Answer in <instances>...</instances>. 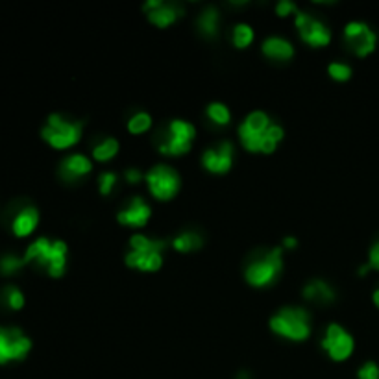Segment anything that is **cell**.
Wrapping results in <instances>:
<instances>
[{
	"label": "cell",
	"mask_w": 379,
	"mask_h": 379,
	"mask_svg": "<svg viewBox=\"0 0 379 379\" xmlns=\"http://www.w3.org/2000/svg\"><path fill=\"white\" fill-rule=\"evenodd\" d=\"M239 139L248 152L272 154L281 139L283 128L270 120L264 111H252L239 126Z\"/></svg>",
	"instance_id": "obj_1"
},
{
	"label": "cell",
	"mask_w": 379,
	"mask_h": 379,
	"mask_svg": "<svg viewBox=\"0 0 379 379\" xmlns=\"http://www.w3.org/2000/svg\"><path fill=\"white\" fill-rule=\"evenodd\" d=\"M67 255L69 248L63 240H50L49 237H37L26 248L23 259L26 264H35L45 269L50 278H61L67 269Z\"/></svg>",
	"instance_id": "obj_2"
},
{
	"label": "cell",
	"mask_w": 379,
	"mask_h": 379,
	"mask_svg": "<svg viewBox=\"0 0 379 379\" xmlns=\"http://www.w3.org/2000/svg\"><path fill=\"white\" fill-rule=\"evenodd\" d=\"M167 243L161 239H150L146 235H131L130 250L126 254V264L143 272H155L163 266V252Z\"/></svg>",
	"instance_id": "obj_3"
},
{
	"label": "cell",
	"mask_w": 379,
	"mask_h": 379,
	"mask_svg": "<svg viewBox=\"0 0 379 379\" xmlns=\"http://www.w3.org/2000/svg\"><path fill=\"white\" fill-rule=\"evenodd\" d=\"M82 131H84V122L69 120L60 113H52L41 130V137L52 148L67 150L70 146L78 145V141L82 139Z\"/></svg>",
	"instance_id": "obj_4"
},
{
	"label": "cell",
	"mask_w": 379,
	"mask_h": 379,
	"mask_svg": "<svg viewBox=\"0 0 379 379\" xmlns=\"http://www.w3.org/2000/svg\"><path fill=\"white\" fill-rule=\"evenodd\" d=\"M270 330L290 340H305L311 335V316L304 307H281L270 319Z\"/></svg>",
	"instance_id": "obj_5"
},
{
	"label": "cell",
	"mask_w": 379,
	"mask_h": 379,
	"mask_svg": "<svg viewBox=\"0 0 379 379\" xmlns=\"http://www.w3.org/2000/svg\"><path fill=\"white\" fill-rule=\"evenodd\" d=\"M283 269V250L272 248L255 255L245 270V278L252 287H266L274 283Z\"/></svg>",
	"instance_id": "obj_6"
},
{
	"label": "cell",
	"mask_w": 379,
	"mask_h": 379,
	"mask_svg": "<svg viewBox=\"0 0 379 379\" xmlns=\"http://www.w3.org/2000/svg\"><path fill=\"white\" fill-rule=\"evenodd\" d=\"M196 137V128L184 119L170 120L165 131L161 134V141L158 145L163 155H184L193 146Z\"/></svg>",
	"instance_id": "obj_7"
},
{
	"label": "cell",
	"mask_w": 379,
	"mask_h": 379,
	"mask_svg": "<svg viewBox=\"0 0 379 379\" xmlns=\"http://www.w3.org/2000/svg\"><path fill=\"white\" fill-rule=\"evenodd\" d=\"M32 339L15 326H0V364L17 363L30 354Z\"/></svg>",
	"instance_id": "obj_8"
},
{
	"label": "cell",
	"mask_w": 379,
	"mask_h": 379,
	"mask_svg": "<svg viewBox=\"0 0 379 379\" xmlns=\"http://www.w3.org/2000/svg\"><path fill=\"white\" fill-rule=\"evenodd\" d=\"M145 178L152 196L158 200H163V202L174 198V196L178 195V191H180V174L170 165H165V163L152 167V169L146 172Z\"/></svg>",
	"instance_id": "obj_9"
},
{
	"label": "cell",
	"mask_w": 379,
	"mask_h": 379,
	"mask_svg": "<svg viewBox=\"0 0 379 379\" xmlns=\"http://www.w3.org/2000/svg\"><path fill=\"white\" fill-rule=\"evenodd\" d=\"M345 39L355 56L364 58L370 52H374L375 43H378V35L363 20H352L345 28Z\"/></svg>",
	"instance_id": "obj_10"
},
{
	"label": "cell",
	"mask_w": 379,
	"mask_h": 379,
	"mask_svg": "<svg viewBox=\"0 0 379 379\" xmlns=\"http://www.w3.org/2000/svg\"><path fill=\"white\" fill-rule=\"evenodd\" d=\"M295 25L300 32V37H302L307 45L311 46L330 45L331 30L322 23V20L316 19V17L311 15V13L298 11L295 17Z\"/></svg>",
	"instance_id": "obj_11"
},
{
	"label": "cell",
	"mask_w": 379,
	"mask_h": 379,
	"mask_svg": "<svg viewBox=\"0 0 379 379\" xmlns=\"http://www.w3.org/2000/svg\"><path fill=\"white\" fill-rule=\"evenodd\" d=\"M322 346L333 361H346L354 354L355 340L340 324H330L326 330Z\"/></svg>",
	"instance_id": "obj_12"
},
{
	"label": "cell",
	"mask_w": 379,
	"mask_h": 379,
	"mask_svg": "<svg viewBox=\"0 0 379 379\" xmlns=\"http://www.w3.org/2000/svg\"><path fill=\"white\" fill-rule=\"evenodd\" d=\"M37 226H39V210L35 205L25 204L13 210V214L10 219V230L15 237H19V239L30 237Z\"/></svg>",
	"instance_id": "obj_13"
},
{
	"label": "cell",
	"mask_w": 379,
	"mask_h": 379,
	"mask_svg": "<svg viewBox=\"0 0 379 379\" xmlns=\"http://www.w3.org/2000/svg\"><path fill=\"white\" fill-rule=\"evenodd\" d=\"M202 163L213 174H224L233 165V145L230 141H222L219 146L205 150L202 154Z\"/></svg>",
	"instance_id": "obj_14"
},
{
	"label": "cell",
	"mask_w": 379,
	"mask_h": 379,
	"mask_svg": "<svg viewBox=\"0 0 379 379\" xmlns=\"http://www.w3.org/2000/svg\"><path fill=\"white\" fill-rule=\"evenodd\" d=\"M150 217H152V207L141 196L131 198L130 204L117 213V220L128 228H143L148 224Z\"/></svg>",
	"instance_id": "obj_15"
},
{
	"label": "cell",
	"mask_w": 379,
	"mask_h": 379,
	"mask_svg": "<svg viewBox=\"0 0 379 379\" xmlns=\"http://www.w3.org/2000/svg\"><path fill=\"white\" fill-rule=\"evenodd\" d=\"M93 169V163L87 155L84 154H70L60 163V178L65 181H76L87 176Z\"/></svg>",
	"instance_id": "obj_16"
},
{
	"label": "cell",
	"mask_w": 379,
	"mask_h": 379,
	"mask_svg": "<svg viewBox=\"0 0 379 379\" xmlns=\"http://www.w3.org/2000/svg\"><path fill=\"white\" fill-rule=\"evenodd\" d=\"M146 15H148V20L152 25L160 26V28H167V26H170L184 15V8L178 2H170V4L161 2L158 8L146 11Z\"/></svg>",
	"instance_id": "obj_17"
},
{
	"label": "cell",
	"mask_w": 379,
	"mask_h": 379,
	"mask_svg": "<svg viewBox=\"0 0 379 379\" xmlns=\"http://www.w3.org/2000/svg\"><path fill=\"white\" fill-rule=\"evenodd\" d=\"M261 50L266 58H272V60H290L295 56V46L290 45V41H287L285 37L280 35H270L263 41Z\"/></svg>",
	"instance_id": "obj_18"
},
{
	"label": "cell",
	"mask_w": 379,
	"mask_h": 379,
	"mask_svg": "<svg viewBox=\"0 0 379 379\" xmlns=\"http://www.w3.org/2000/svg\"><path fill=\"white\" fill-rule=\"evenodd\" d=\"M304 298L313 302V304L326 305L335 300V290L328 281L313 280L304 287Z\"/></svg>",
	"instance_id": "obj_19"
},
{
	"label": "cell",
	"mask_w": 379,
	"mask_h": 379,
	"mask_svg": "<svg viewBox=\"0 0 379 379\" xmlns=\"http://www.w3.org/2000/svg\"><path fill=\"white\" fill-rule=\"evenodd\" d=\"M25 293L17 285H4L0 289V305L10 311H20L25 307Z\"/></svg>",
	"instance_id": "obj_20"
},
{
	"label": "cell",
	"mask_w": 379,
	"mask_h": 379,
	"mask_svg": "<svg viewBox=\"0 0 379 379\" xmlns=\"http://www.w3.org/2000/svg\"><path fill=\"white\" fill-rule=\"evenodd\" d=\"M219 11L214 6H207L202 13H200L198 20H196V26H198L200 34L205 35V37H214L217 32H219Z\"/></svg>",
	"instance_id": "obj_21"
},
{
	"label": "cell",
	"mask_w": 379,
	"mask_h": 379,
	"mask_svg": "<svg viewBox=\"0 0 379 379\" xmlns=\"http://www.w3.org/2000/svg\"><path fill=\"white\" fill-rule=\"evenodd\" d=\"M202 245H204V239H202V235L195 230L181 231V233L176 235V239L172 240V246H174L178 252H181V254L200 250L202 248Z\"/></svg>",
	"instance_id": "obj_22"
},
{
	"label": "cell",
	"mask_w": 379,
	"mask_h": 379,
	"mask_svg": "<svg viewBox=\"0 0 379 379\" xmlns=\"http://www.w3.org/2000/svg\"><path fill=\"white\" fill-rule=\"evenodd\" d=\"M119 154V141L113 139V137H105L95 145L93 148V158L100 163H104V161H111L115 155Z\"/></svg>",
	"instance_id": "obj_23"
},
{
	"label": "cell",
	"mask_w": 379,
	"mask_h": 379,
	"mask_svg": "<svg viewBox=\"0 0 379 379\" xmlns=\"http://www.w3.org/2000/svg\"><path fill=\"white\" fill-rule=\"evenodd\" d=\"M205 113H207V117H210V120L213 122V124H217V126L230 124L231 111H230V108H228L226 104H222V102H211V104L207 105Z\"/></svg>",
	"instance_id": "obj_24"
},
{
	"label": "cell",
	"mask_w": 379,
	"mask_h": 379,
	"mask_svg": "<svg viewBox=\"0 0 379 379\" xmlns=\"http://www.w3.org/2000/svg\"><path fill=\"white\" fill-rule=\"evenodd\" d=\"M26 263L23 257L15 254H4L0 255V276H15L19 274L20 270L25 269Z\"/></svg>",
	"instance_id": "obj_25"
},
{
	"label": "cell",
	"mask_w": 379,
	"mask_h": 379,
	"mask_svg": "<svg viewBox=\"0 0 379 379\" xmlns=\"http://www.w3.org/2000/svg\"><path fill=\"white\" fill-rule=\"evenodd\" d=\"M152 128V117L146 111H139L128 119V131L134 135H141Z\"/></svg>",
	"instance_id": "obj_26"
},
{
	"label": "cell",
	"mask_w": 379,
	"mask_h": 379,
	"mask_svg": "<svg viewBox=\"0 0 379 379\" xmlns=\"http://www.w3.org/2000/svg\"><path fill=\"white\" fill-rule=\"evenodd\" d=\"M254 43V28L246 23H239L233 28V45L237 49H246Z\"/></svg>",
	"instance_id": "obj_27"
},
{
	"label": "cell",
	"mask_w": 379,
	"mask_h": 379,
	"mask_svg": "<svg viewBox=\"0 0 379 379\" xmlns=\"http://www.w3.org/2000/svg\"><path fill=\"white\" fill-rule=\"evenodd\" d=\"M328 75L337 82H346L352 78V67L345 61H333L328 65Z\"/></svg>",
	"instance_id": "obj_28"
},
{
	"label": "cell",
	"mask_w": 379,
	"mask_h": 379,
	"mask_svg": "<svg viewBox=\"0 0 379 379\" xmlns=\"http://www.w3.org/2000/svg\"><path fill=\"white\" fill-rule=\"evenodd\" d=\"M117 181H119V178H117L115 172H102V174L98 176V191L100 195H111L113 193V189H115Z\"/></svg>",
	"instance_id": "obj_29"
},
{
	"label": "cell",
	"mask_w": 379,
	"mask_h": 379,
	"mask_svg": "<svg viewBox=\"0 0 379 379\" xmlns=\"http://www.w3.org/2000/svg\"><path fill=\"white\" fill-rule=\"evenodd\" d=\"M357 378L359 379H379V364L374 361H366V363L357 370Z\"/></svg>",
	"instance_id": "obj_30"
},
{
	"label": "cell",
	"mask_w": 379,
	"mask_h": 379,
	"mask_svg": "<svg viewBox=\"0 0 379 379\" xmlns=\"http://www.w3.org/2000/svg\"><path fill=\"white\" fill-rule=\"evenodd\" d=\"M293 11L296 13L298 10H296V4H293L290 0H280V2H278V6H276V13H278L280 17L290 15Z\"/></svg>",
	"instance_id": "obj_31"
},
{
	"label": "cell",
	"mask_w": 379,
	"mask_h": 379,
	"mask_svg": "<svg viewBox=\"0 0 379 379\" xmlns=\"http://www.w3.org/2000/svg\"><path fill=\"white\" fill-rule=\"evenodd\" d=\"M368 266L370 269L379 270V239L375 240L368 252Z\"/></svg>",
	"instance_id": "obj_32"
},
{
	"label": "cell",
	"mask_w": 379,
	"mask_h": 379,
	"mask_svg": "<svg viewBox=\"0 0 379 379\" xmlns=\"http://www.w3.org/2000/svg\"><path fill=\"white\" fill-rule=\"evenodd\" d=\"M124 178H126V181H128V184H131V185H135V184H139L141 180H143V178H145V176H143V172H141V170H137V169H128L124 172Z\"/></svg>",
	"instance_id": "obj_33"
},
{
	"label": "cell",
	"mask_w": 379,
	"mask_h": 379,
	"mask_svg": "<svg viewBox=\"0 0 379 379\" xmlns=\"http://www.w3.org/2000/svg\"><path fill=\"white\" fill-rule=\"evenodd\" d=\"M296 245H298V240H296L295 237H285V239H283L285 248H295Z\"/></svg>",
	"instance_id": "obj_34"
},
{
	"label": "cell",
	"mask_w": 379,
	"mask_h": 379,
	"mask_svg": "<svg viewBox=\"0 0 379 379\" xmlns=\"http://www.w3.org/2000/svg\"><path fill=\"white\" fill-rule=\"evenodd\" d=\"M372 298H374V304L379 307V287L374 290V295H372Z\"/></svg>",
	"instance_id": "obj_35"
},
{
	"label": "cell",
	"mask_w": 379,
	"mask_h": 379,
	"mask_svg": "<svg viewBox=\"0 0 379 379\" xmlns=\"http://www.w3.org/2000/svg\"><path fill=\"white\" fill-rule=\"evenodd\" d=\"M235 379H250V374H248V372H240V374L237 375Z\"/></svg>",
	"instance_id": "obj_36"
}]
</instances>
